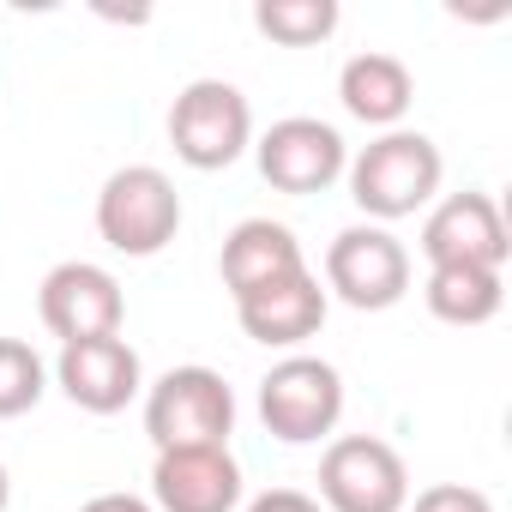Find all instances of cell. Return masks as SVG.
I'll return each mask as SVG.
<instances>
[{
    "label": "cell",
    "instance_id": "obj_1",
    "mask_svg": "<svg viewBox=\"0 0 512 512\" xmlns=\"http://www.w3.org/2000/svg\"><path fill=\"white\" fill-rule=\"evenodd\" d=\"M440 175H446V157L416 127H392V133L368 139L344 169L356 211H368V223H380V229L398 223V217H416L422 205H434Z\"/></svg>",
    "mask_w": 512,
    "mask_h": 512
},
{
    "label": "cell",
    "instance_id": "obj_2",
    "mask_svg": "<svg viewBox=\"0 0 512 512\" xmlns=\"http://www.w3.org/2000/svg\"><path fill=\"white\" fill-rule=\"evenodd\" d=\"M145 434L157 452L175 446H229L235 434V392L217 368L187 362L145 386Z\"/></svg>",
    "mask_w": 512,
    "mask_h": 512
},
{
    "label": "cell",
    "instance_id": "obj_3",
    "mask_svg": "<svg viewBox=\"0 0 512 512\" xmlns=\"http://www.w3.org/2000/svg\"><path fill=\"white\" fill-rule=\"evenodd\" d=\"M97 235L127 253V260H151L181 235V193L157 163H127L103 181L97 193Z\"/></svg>",
    "mask_w": 512,
    "mask_h": 512
},
{
    "label": "cell",
    "instance_id": "obj_4",
    "mask_svg": "<svg viewBox=\"0 0 512 512\" xmlns=\"http://www.w3.org/2000/svg\"><path fill=\"white\" fill-rule=\"evenodd\" d=\"M260 422L284 446H314L344 422V374L326 356H284L260 380Z\"/></svg>",
    "mask_w": 512,
    "mask_h": 512
},
{
    "label": "cell",
    "instance_id": "obj_5",
    "mask_svg": "<svg viewBox=\"0 0 512 512\" xmlns=\"http://www.w3.org/2000/svg\"><path fill=\"white\" fill-rule=\"evenodd\" d=\"M169 145L199 175L229 169L253 145V109H247L241 85H229V79H193V85H181V97L169 103Z\"/></svg>",
    "mask_w": 512,
    "mask_h": 512
},
{
    "label": "cell",
    "instance_id": "obj_6",
    "mask_svg": "<svg viewBox=\"0 0 512 512\" xmlns=\"http://www.w3.org/2000/svg\"><path fill=\"white\" fill-rule=\"evenodd\" d=\"M326 296L356 314H386L410 296V253L380 223H350L326 247Z\"/></svg>",
    "mask_w": 512,
    "mask_h": 512
},
{
    "label": "cell",
    "instance_id": "obj_7",
    "mask_svg": "<svg viewBox=\"0 0 512 512\" xmlns=\"http://www.w3.org/2000/svg\"><path fill=\"white\" fill-rule=\"evenodd\" d=\"M326 512H404L410 506V470L398 446L374 434H338L320 452V494Z\"/></svg>",
    "mask_w": 512,
    "mask_h": 512
},
{
    "label": "cell",
    "instance_id": "obj_8",
    "mask_svg": "<svg viewBox=\"0 0 512 512\" xmlns=\"http://www.w3.org/2000/svg\"><path fill=\"white\" fill-rule=\"evenodd\" d=\"M253 163H260V175L290 193V199H308V193H326L332 181H344L350 169V145L332 121L320 115H284L260 133V145H253Z\"/></svg>",
    "mask_w": 512,
    "mask_h": 512
},
{
    "label": "cell",
    "instance_id": "obj_9",
    "mask_svg": "<svg viewBox=\"0 0 512 512\" xmlns=\"http://www.w3.org/2000/svg\"><path fill=\"white\" fill-rule=\"evenodd\" d=\"M37 314L61 344H85V338H115L127 320V296L121 278L97 260H61L43 290H37Z\"/></svg>",
    "mask_w": 512,
    "mask_h": 512
},
{
    "label": "cell",
    "instance_id": "obj_10",
    "mask_svg": "<svg viewBox=\"0 0 512 512\" xmlns=\"http://www.w3.org/2000/svg\"><path fill=\"white\" fill-rule=\"evenodd\" d=\"M506 253H512V235H506V217L494 205V193H446L428 217H422V260L428 272L434 266H488V272H506Z\"/></svg>",
    "mask_w": 512,
    "mask_h": 512
},
{
    "label": "cell",
    "instance_id": "obj_11",
    "mask_svg": "<svg viewBox=\"0 0 512 512\" xmlns=\"http://www.w3.org/2000/svg\"><path fill=\"white\" fill-rule=\"evenodd\" d=\"M55 386L85 410V416H121L139 392H145V362L139 350L115 332V338H85V344H61L55 356Z\"/></svg>",
    "mask_w": 512,
    "mask_h": 512
},
{
    "label": "cell",
    "instance_id": "obj_12",
    "mask_svg": "<svg viewBox=\"0 0 512 512\" xmlns=\"http://www.w3.org/2000/svg\"><path fill=\"white\" fill-rule=\"evenodd\" d=\"M151 506L157 512H235L241 506V464L229 446H175L151 464Z\"/></svg>",
    "mask_w": 512,
    "mask_h": 512
},
{
    "label": "cell",
    "instance_id": "obj_13",
    "mask_svg": "<svg viewBox=\"0 0 512 512\" xmlns=\"http://www.w3.org/2000/svg\"><path fill=\"white\" fill-rule=\"evenodd\" d=\"M326 308H332V296L320 290L314 272H290V278H272V284H260V290L235 296V320H241V332H247L253 344L290 350V356L326 326Z\"/></svg>",
    "mask_w": 512,
    "mask_h": 512
},
{
    "label": "cell",
    "instance_id": "obj_14",
    "mask_svg": "<svg viewBox=\"0 0 512 512\" xmlns=\"http://www.w3.org/2000/svg\"><path fill=\"white\" fill-rule=\"evenodd\" d=\"M217 272H223V290L229 302L260 290L272 278H290V272H308L302 260V241L290 223H272V217H247L223 235V253H217Z\"/></svg>",
    "mask_w": 512,
    "mask_h": 512
},
{
    "label": "cell",
    "instance_id": "obj_15",
    "mask_svg": "<svg viewBox=\"0 0 512 512\" xmlns=\"http://www.w3.org/2000/svg\"><path fill=\"white\" fill-rule=\"evenodd\" d=\"M338 97H344V115H356L362 127L392 133V127H404V115H410V103H416V79H410V67H404L398 55L362 49V55L344 61Z\"/></svg>",
    "mask_w": 512,
    "mask_h": 512
},
{
    "label": "cell",
    "instance_id": "obj_16",
    "mask_svg": "<svg viewBox=\"0 0 512 512\" xmlns=\"http://www.w3.org/2000/svg\"><path fill=\"white\" fill-rule=\"evenodd\" d=\"M422 302L446 326H488L506 302V272L488 266H434L422 284Z\"/></svg>",
    "mask_w": 512,
    "mask_h": 512
},
{
    "label": "cell",
    "instance_id": "obj_17",
    "mask_svg": "<svg viewBox=\"0 0 512 512\" xmlns=\"http://www.w3.org/2000/svg\"><path fill=\"white\" fill-rule=\"evenodd\" d=\"M253 31L272 37L278 49H314L338 31V0H260Z\"/></svg>",
    "mask_w": 512,
    "mask_h": 512
},
{
    "label": "cell",
    "instance_id": "obj_18",
    "mask_svg": "<svg viewBox=\"0 0 512 512\" xmlns=\"http://www.w3.org/2000/svg\"><path fill=\"white\" fill-rule=\"evenodd\" d=\"M49 392V362L25 338H0V422L37 410Z\"/></svg>",
    "mask_w": 512,
    "mask_h": 512
},
{
    "label": "cell",
    "instance_id": "obj_19",
    "mask_svg": "<svg viewBox=\"0 0 512 512\" xmlns=\"http://www.w3.org/2000/svg\"><path fill=\"white\" fill-rule=\"evenodd\" d=\"M404 512H494V500H488L482 488H470V482H434V488H422Z\"/></svg>",
    "mask_w": 512,
    "mask_h": 512
},
{
    "label": "cell",
    "instance_id": "obj_20",
    "mask_svg": "<svg viewBox=\"0 0 512 512\" xmlns=\"http://www.w3.org/2000/svg\"><path fill=\"white\" fill-rule=\"evenodd\" d=\"M241 512H326L314 494H302V488H266V494H253Z\"/></svg>",
    "mask_w": 512,
    "mask_h": 512
},
{
    "label": "cell",
    "instance_id": "obj_21",
    "mask_svg": "<svg viewBox=\"0 0 512 512\" xmlns=\"http://www.w3.org/2000/svg\"><path fill=\"white\" fill-rule=\"evenodd\" d=\"M79 512H157L145 494H127V488H109V494H91Z\"/></svg>",
    "mask_w": 512,
    "mask_h": 512
},
{
    "label": "cell",
    "instance_id": "obj_22",
    "mask_svg": "<svg viewBox=\"0 0 512 512\" xmlns=\"http://www.w3.org/2000/svg\"><path fill=\"white\" fill-rule=\"evenodd\" d=\"M13 506V476H7V464H0V512Z\"/></svg>",
    "mask_w": 512,
    "mask_h": 512
}]
</instances>
